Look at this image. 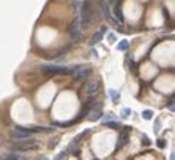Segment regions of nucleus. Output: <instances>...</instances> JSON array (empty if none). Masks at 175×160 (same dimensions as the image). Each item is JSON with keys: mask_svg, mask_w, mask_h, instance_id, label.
I'll return each instance as SVG.
<instances>
[{"mask_svg": "<svg viewBox=\"0 0 175 160\" xmlns=\"http://www.w3.org/2000/svg\"><path fill=\"white\" fill-rule=\"evenodd\" d=\"M40 160H47V159H46V157H41V159H40Z\"/></svg>", "mask_w": 175, "mask_h": 160, "instance_id": "nucleus-21", "label": "nucleus"}, {"mask_svg": "<svg viewBox=\"0 0 175 160\" xmlns=\"http://www.w3.org/2000/svg\"><path fill=\"white\" fill-rule=\"evenodd\" d=\"M142 116H144V119L148 120V119H151V117H153V111H151V109H145V111L142 113Z\"/></svg>", "mask_w": 175, "mask_h": 160, "instance_id": "nucleus-14", "label": "nucleus"}, {"mask_svg": "<svg viewBox=\"0 0 175 160\" xmlns=\"http://www.w3.org/2000/svg\"><path fill=\"white\" fill-rule=\"evenodd\" d=\"M3 160H19V156L14 154V152H11V154H8V156H5Z\"/></svg>", "mask_w": 175, "mask_h": 160, "instance_id": "nucleus-13", "label": "nucleus"}, {"mask_svg": "<svg viewBox=\"0 0 175 160\" xmlns=\"http://www.w3.org/2000/svg\"><path fill=\"white\" fill-rule=\"evenodd\" d=\"M92 114H93V116H90V120H98V119H100L101 117V116H103V113H101V108L100 106H96L95 108V111H92Z\"/></svg>", "mask_w": 175, "mask_h": 160, "instance_id": "nucleus-10", "label": "nucleus"}, {"mask_svg": "<svg viewBox=\"0 0 175 160\" xmlns=\"http://www.w3.org/2000/svg\"><path fill=\"white\" fill-rule=\"evenodd\" d=\"M103 124H104L106 127H109V129H117V130L122 127L118 122H114V120H106V122H103Z\"/></svg>", "mask_w": 175, "mask_h": 160, "instance_id": "nucleus-12", "label": "nucleus"}, {"mask_svg": "<svg viewBox=\"0 0 175 160\" xmlns=\"http://www.w3.org/2000/svg\"><path fill=\"white\" fill-rule=\"evenodd\" d=\"M129 114H131V109H128V108H125L123 111H122V116H123V117H128Z\"/></svg>", "mask_w": 175, "mask_h": 160, "instance_id": "nucleus-16", "label": "nucleus"}, {"mask_svg": "<svg viewBox=\"0 0 175 160\" xmlns=\"http://www.w3.org/2000/svg\"><path fill=\"white\" fill-rule=\"evenodd\" d=\"M109 40H111V41L114 43V41H115V35H112V34H111V35H109Z\"/></svg>", "mask_w": 175, "mask_h": 160, "instance_id": "nucleus-19", "label": "nucleus"}, {"mask_svg": "<svg viewBox=\"0 0 175 160\" xmlns=\"http://www.w3.org/2000/svg\"><path fill=\"white\" fill-rule=\"evenodd\" d=\"M167 108H169V111H175V98H174V100H171V102H169Z\"/></svg>", "mask_w": 175, "mask_h": 160, "instance_id": "nucleus-15", "label": "nucleus"}, {"mask_svg": "<svg viewBox=\"0 0 175 160\" xmlns=\"http://www.w3.org/2000/svg\"><path fill=\"white\" fill-rule=\"evenodd\" d=\"M171 160H175V152L172 154V157H171Z\"/></svg>", "mask_w": 175, "mask_h": 160, "instance_id": "nucleus-20", "label": "nucleus"}, {"mask_svg": "<svg viewBox=\"0 0 175 160\" xmlns=\"http://www.w3.org/2000/svg\"><path fill=\"white\" fill-rule=\"evenodd\" d=\"M128 48H129V41H128V40H122V41L117 45V49H118V51H126Z\"/></svg>", "mask_w": 175, "mask_h": 160, "instance_id": "nucleus-11", "label": "nucleus"}, {"mask_svg": "<svg viewBox=\"0 0 175 160\" xmlns=\"http://www.w3.org/2000/svg\"><path fill=\"white\" fill-rule=\"evenodd\" d=\"M78 21H79L80 27H89L90 21H92V13H90V8H89V5H87V3H82Z\"/></svg>", "mask_w": 175, "mask_h": 160, "instance_id": "nucleus-4", "label": "nucleus"}, {"mask_svg": "<svg viewBox=\"0 0 175 160\" xmlns=\"http://www.w3.org/2000/svg\"><path fill=\"white\" fill-rule=\"evenodd\" d=\"M85 92H87V95H89V97H95V95H96V92H98V82H96V81H90V82H87V86H85Z\"/></svg>", "mask_w": 175, "mask_h": 160, "instance_id": "nucleus-7", "label": "nucleus"}, {"mask_svg": "<svg viewBox=\"0 0 175 160\" xmlns=\"http://www.w3.org/2000/svg\"><path fill=\"white\" fill-rule=\"evenodd\" d=\"M10 136L14 141H21V140H29L32 138V132L29 130V127H14L10 132Z\"/></svg>", "mask_w": 175, "mask_h": 160, "instance_id": "nucleus-3", "label": "nucleus"}, {"mask_svg": "<svg viewBox=\"0 0 175 160\" xmlns=\"http://www.w3.org/2000/svg\"><path fill=\"white\" fill-rule=\"evenodd\" d=\"M164 146H166V143H164L162 140H158V147H161V149H162Z\"/></svg>", "mask_w": 175, "mask_h": 160, "instance_id": "nucleus-18", "label": "nucleus"}, {"mask_svg": "<svg viewBox=\"0 0 175 160\" xmlns=\"http://www.w3.org/2000/svg\"><path fill=\"white\" fill-rule=\"evenodd\" d=\"M159 129H161V127H159V119H156V127H155V132H156V133H159Z\"/></svg>", "mask_w": 175, "mask_h": 160, "instance_id": "nucleus-17", "label": "nucleus"}, {"mask_svg": "<svg viewBox=\"0 0 175 160\" xmlns=\"http://www.w3.org/2000/svg\"><path fill=\"white\" fill-rule=\"evenodd\" d=\"M68 32H69V37L73 38V40H79V38H80V35H82L80 34V24H79L78 19H76L74 22L69 25V30Z\"/></svg>", "mask_w": 175, "mask_h": 160, "instance_id": "nucleus-6", "label": "nucleus"}, {"mask_svg": "<svg viewBox=\"0 0 175 160\" xmlns=\"http://www.w3.org/2000/svg\"><path fill=\"white\" fill-rule=\"evenodd\" d=\"M104 32H106V27H103V29L100 30V32H96V34L92 37V40H90V45H96L98 41H101V38H103V35H104Z\"/></svg>", "mask_w": 175, "mask_h": 160, "instance_id": "nucleus-8", "label": "nucleus"}, {"mask_svg": "<svg viewBox=\"0 0 175 160\" xmlns=\"http://www.w3.org/2000/svg\"><path fill=\"white\" fill-rule=\"evenodd\" d=\"M11 147H13V151H18V152H29V151H35L38 147V141L32 140V138H29V140H21V141L13 143Z\"/></svg>", "mask_w": 175, "mask_h": 160, "instance_id": "nucleus-1", "label": "nucleus"}, {"mask_svg": "<svg viewBox=\"0 0 175 160\" xmlns=\"http://www.w3.org/2000/svg\"><path fill=\"white\" fill-rule=\"evenodd\" d=\"M126 138H128V133H126V132H122V133H120V143L115 146V151H118V149L122 147V146L126 144V141H128Z\"/></svg>", "mask_w": 175, "mask_h": 160, "instance_id": "nucleus-9", "label": "nucleus"}, {"mask_svg": "<svg viewBox=\"0 0 175 160\" xmlns=\"http://www.w3.org/2000/svg\"><path fill=\"white\" fill-rule=\"evenodd\" d=\"M41 71H44L47 75H68L71 73V68L63 67V65H57V64H49V65H43Z\"/></svg>", "mask_w": 175, "mask_h": 160, "instance_id": "nucleus-2", "label": "nucleus"}, {"mask_svg": "<svg viewBox=\"0 0 175 160\" xmlns=\"http://www.w3.org/2000/svg\"><path fill=\"white\" fill-rule=\"evenodd\" d=\"M71 73H73V76H74L76 79L82 81V79H85L87 76L90 75V70L87 68V67H82V65H78V67H73V68H71Z\"/></svg>", "mask_w": 175, "mask_h": 160, "instance_id": "nucleus-5", "label": "nucleus"}]
</instances>
